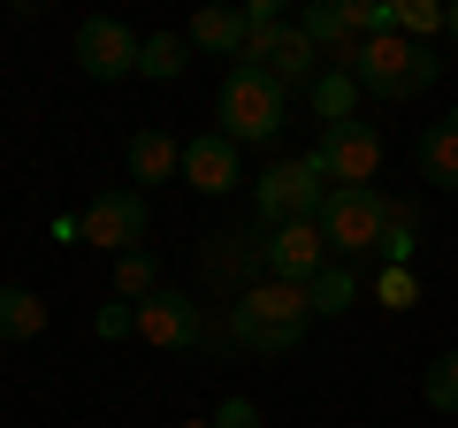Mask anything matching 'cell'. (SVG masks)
<instances>
[{
    "instance_id": "cell-3",
    "label": "cell",
    "mask_w": 458,
    "mask_h": 428,
    "mask_svg": "<svg viewBox=\"0 0 458 428\" xmlns=\"http://www.w3.org/2000/svg\"><path fill=\"white\" fill-rule=\"evenodd\" d=\"M352 77H360V92H375V99H420L428 84L443 77V62L428 47H412L405 31H390V39H367L360 47Z\"/></svg>"
},
{
    "instance_id": "cell-27",
    "label": "cell",
    "mask_w": 458,
    "mask_h": 428,
    "mask_svg": "<svg viewBox=\"0 0 458 428\" xmlns=\"http://www.w3.org/2000/svg\"><path fill=\"white\" fill-rule=\"evenodd\" d=\"M214 421H222V428H260V413H252V406H245V398H229V406H222V413H214Z\"/></svg>"
},
{
    "instance_id": "cell-6",
    "label": "cell",
    "mask_w": 458,
    "mask_h": 428,
    "mask_svg": "<svg viewBox=\"0 0 458 428\" xmlns=\"http://www.w3.org/2000/svg\"><path fill=\"white\" fill-rule=\"evenodd\" d=\"M252 192H260V222L267 230H291V222H321V176H313V161H276L267 168L260 184H252Z\"/></svg>"
},
{
    "instance_id": "cell-23",
    "label": "cell",
    "mask_w": 458,
    "mask_h": 428,
    "mask_svg": "<svg viewBox=\"0 0 458 428\" xmlns=\"http://www.w3.org/2000/svg\"><path fill=\"white\" fill-rule=\"evenodd\" d=\"M420 390H428V406H436V413H458V352H436V360H428Z\"/></svg>"
},
{
    "instance_id": "cell-21",
    "label": "cell",
    "mask_w": 458,
    "mask_h": 428,
    "mask_svg": "<svg viewBox=\"0 0 458 428\" xmlns=\"http://www.w3.org/2000/svg\"><path fill=\"white\" fill-rule=\"evenodd\" d=\"M114 291H123V306H146V298L161 291V268H153V253H123V261H114Z\"/></svg>"
},
{
    "instance_id": "cell-30",
    "label": "cell",
    "mask_w": 458,
    "mask_h": 428,
    "mask_svg": "<svg viewBox=\"0 0 458 428\" xmlns=\"http://www.w3.org/2000/svg\"><path fill=\"white\" fill-rule=\"evenodd\" d=\"M451 123H458V116H451Z\"/></svg>"
},
{
    "instance_id": "cell-9",
    "label": "cell",
    "mask_w": 458,
    "mask_h": 428,
    "mask_svg": "<svg viewBox=\"0 0 458 428\" xmlns=\"http://www.w3.org/2000/svg\"><path fill=\"white\" fill-rule=\"evenodd\" d=\"M138 47H146V39H138L131 23H114V16H92V23L77 31V62H84V77H99V84L131 77V69H138Z\"/></svg>"
},
{
    "instance_id": "cell-25",
    "label": "cell",
    "mask_w": 458,
    "mask_h": 428,
    "mask_svg": "<svg viewBox=\"0 0 458 428\" xmlns=\"http://www.w3.org/2000/svg\"><path fill=\"white\" fill-rule=\"evenodd\" d=\"M375 298H382V306H412V298H420L412 268H390V261H382V276H375Z\"/></svg>"
},
{
    "instance_id": "cell-18",
    "label": "cell",
    "mask_w": 458,
    "mask_h": 428,
    "mask_svg": "<svg viewBox=\"0 0 458 428\" xmlns=\"http://www.w3.org/2000/svg\"><path fill=\"white\" fill-rule=\"evenodd\" d=\"M38 330H47V306L16 283H0V345H31Z\"/></svg>"
},
{
    "instance_id": "cell-10",
    "label": "cell",
    "mask_w": 458,
    "mask_h": 428,
    "mask_svg": "<svg viewBox=\"0 0 458 428\" xmlns=\"http://www.w3.org/2000/svg\"><path fill=\"white\" fill-rule=\"evenodd\" d=\"M138 337H146L153 352H191L199 337H207V321H199V298H183V291H153L146 306H138Z\"/></svg>"
},
{
    "instance_id": "cell-11",
    "label": "cell",
    "mask_w": 458,
    "mask_h": 428,
    "mask_svg": "<svg viewBox=\"0 0 458 428\" xmlns=\"http://www.w3.org/2000/svg\"><path fill=\"white\" fill-rule=\"evenodd\" d=\"M328 261H336V253H328L321 222H291V230H267V276H276V283H298V291H306V283L321 276Z\"/></svg>"
},
{
    "instance_id": "cell-4",
    "label": "cell",
    "mask_w": 458,
    "mask_h": 428,
    "mask_svg": "<svg viewBox=\"0 0 458 428\" xmlns=\"http://www.w3.org/2000/svg\"><path fill=\"white\" fill-rule=\"evenodd\" d=\"M321 237H328V253H336L344 268L360 261V253H382V237H390V199H382L375 184L328 192L321 199Z\"/></svg>"
},
{
    "instance_id": "cell-12",
    "label": "cell",
    "mask_w": 458,
    "mask_h": 428,
    "mask_svg": "<svg viewBox=\"0 0 458 428\" xmlns=\"http://www.w3.org/2000/svg\"><path fill=\"white\" fill-rule=\"evenodd\" d=\"M298 31L321 47L328 69H352L360 62V31H352V0H306V16H298Z\"/></svg>"
},
{
    "instance_id": "cell-7",
    "label": "cell",
    "mask_w": 458,
    "mask_h": 428,
    "mask_svg": "<svg viewBox=\"0 0 458 428\" xmlns=\"http://www.w3.org/2000/svg\"><path fill=\"white\" fill-rule=\"evenodd\" d=\"M84 245H99V253H138V237H146V192L138 184H123V192H99L92 207H84Z\"/></svg>"
},
{
    "instance_id": "cell-8",
    "label": "cell",
    "mask_w": 458,
    "mask_h": 428,
    "mask_svg": "<svg viewBox=\"0 0 458 428\" xmlns=\"http://www.w3.org/2000/svg\"><path fill=\"white\" fill-rule=\"evenodd\" d=\"M245 62H252V69H267V77H276L283 92H291V84H306V92H313V77H321V47H313V39L298 31V23L252 31V39H245Z\"/></svg>"
},
{
    "instance_id": "cell-2",
    "label": "cell",
    "mask_w": 458,
    "mask_h": 428,
    "mask_svg": "<svg viewBox=\"0 0 458 428\" xmlns=\"http://www.w3.org/2000/svg\"><path fill=\"white\" fill-rule=\"evenodd\" d=\"M283 107H291V92H283L267 69L237 62L222 77V138H229V146H260V138H276L283 131Z\"/></svg>"
},
{
    "instance_id": "cell-13",
    "label": "cell",
    "mask_w": 458,
    "mask_h": 428,
    "mask_svg": "<svg viewBox=\"0 0 458 428\" xmlns=\"http://www.w3.org/2000/svg\"><path fill=\"white\" fill-rule=\"evenodd\" d=\"M183 184H191V192H207V199L237 192V184H245V168H237V146H229L222 131L191 138V146H183Z\"/></svg>"
},
{
    "instance_id": "cell-15",
    "label": "cell",
    "mask_w": 458,
    "mask_h": 428,
    "mask_svg": "<svg viewBox=\"0 0 458 428\" xmlns=\"http://www.w3.org/2000/svg\"><path fill=\"white\" fill-rule=\"evenodd\" d=\"M123 161H131L138 192H146V184H168V176H183V146H176V138H168V131H138Z\"/></svg>"
},
{
    "instance_id": "cell-16",
    "label": "cell",
    "mask_w": 458,
    "mask_h": 428,
    "mask_svg": "<svg viewBox=\"0 0 458 428\" xmlns=\"http://www.w3.org/2000/svg\"><path fill=\"white\" fill-rule=\"evenodd\" d=\"M306 99H313V116H321L328 131H336V123H360V77H352V69H321Z\"/></svg>"
},
{
    "instance_id": "cell-29",
    "label": "cell",
    "mask_w": 458,
    "mask_h": 428,
    "mask_svg": "<svg viewBox=\"0 0 458 428\" xmlns=\"http://www.w3.org/2000/svg\"><path fill=\"white\" fill-rule=\"evenodd\" d=\"M451 39H458V0H451Z\"/></svg>"
},
{
    "instance_id": "cell-5",
    "label": "cell",
    "mask_w": 458,
    "mask_h": 428,
    "mask_svg": "<svg viewBox=\"0 0 458 428\" xmlns=\"http://www.w3.org/2000/svg\"><path fill=\"white\" fill-rule=\"evenodd\" d=\"M306 161H313V176H321L328 192L375 184L382 176V131L375 123H336V131H321V146H313Z\"/></svg>"
},
{
    "instance_id": "cell-26",
    "label": "cell",
    "mask_w": 458,
    "mask_h": 428,
    "mask_svg": "<svg viewBox=\"0 0 458 428\" xmlns=\"http://www.w3.org/2000/svg\"><path fill=\"white\" fill-rule=\"evenodd\" d=\"M99 337H138V306H107L99 313Z\"/></svg>"
},
{
    "instance_id": "cell-22",
    "label": "cell",
    "mask_w": 458,
    "mask_h": 428,
    "mask_svg": "<svg viewBox=\"0 0 458 428\" xmlns=\"http://www.w3.org/2000/svg\"><path fill=\"white\" fill-rule=\"evenodd\" d=\"M397 31L420 47L428 31H451V8H443V0H397Z\"/></svg>"
},
{
    "instance_id": "cell-1",
    "label": "cell",
    "mask_w": 458,
    "mask_h": 428,
    "mask_svg": "<svg viewBox=\"0 0 458 428\" xmlns=\"http://www.w3.org/2000/svg\"><path fill=\"white\" fill-rule=\"evenodd\" d=\"M306 321H313V306H306V291L298 283H252L237 306H229V330H237V345H252V352H291L298 337H306Z\"/></svg>"
},
{
    "instance_id": "cell-17",
    "label": "cell",
    "mask_w": 458,
    "mask_h": 428,
    "mask_svg": "<svg viewBox=\"0 0 458 428\" xmlns=\"http://www.w3.org/2000/svg\"><path fill=\"white\" fill-rule=\"evenodd\" d=\"M420 176L436 192H458V123H428L420 131Z\"/></svg>"
},
{
    "instance_id": "cell-20",
    "label": "cell",
    "mask_w": 458,
    "mask_h": 428,
    "mask_svg": "<svg viewBox=\"0 0 458 428\" xmlns=\"http://www.w3.org/2000/svg\"><path fill=\"white\" fill-rule=\"evenodd\" d=\"M352 298H360V276H352L344 261H328L321 276L306 283V306H313V313H352Z\"/></svg>"
},
{
    "instance_id": "cell-24",
    "label": "cell",
    "mask_w": 458,
    "mask_h": 428,
    "mask_svg": "<svg viewBox=\"0 0 458 428\" xmlns=\"http://www.w3.org/2000/svg\"><path fill=\"white\" fill-rule=\"evenodd\" d=\"M412 222H420V214H412V207H397V199H390V237H382V261H390V268H405L412 253H420V245H412Z\"/></svg>"
},
{
    "instance_id": "cell-19",
    "label": "cell",
    "mask_w": 458,
    "mask_h": 428,
    "mask_svg": "<svg viewBox=\"0 0 458 428\" xmlns=\"http://www.w3.org/2000/svg\"><path fill=\"white\" fill-rule=\"evenodd\" d=\"M183 62H191V39L183 31H153L146 47H138V77H153V84H176Z\"/></svg>"
},
{
    "instance_id": "cell-14",
    "label": "cell",
    "mask_w": 458,
    "mask_h": 428,
    "mask_svg": "<svg viewBox=\"0 0 458 428\" xmlns=\"http://www.w3.org/2000/svg\"><path fill=\"white\" fill-rule=\"evenodd\" d=\"M183 39H191L199 54H229V62H245V39H252V23H245V8H199Z\"/></svg>"
},
{
    "instance_id": "cell-28",
    "label": "cell",
    "mask_w": 458,
    "mask_h": 428,
    "mask_svg": "<svg viewBox=\"0 0 458 428\" xmlns=\"http://www.w3.org/2000/svg\"><path fill=\"white\" fill-rule=\"evenodd\" d=\"M183 428H222V421H183Z\"/></svg>"
}]
</instances>
